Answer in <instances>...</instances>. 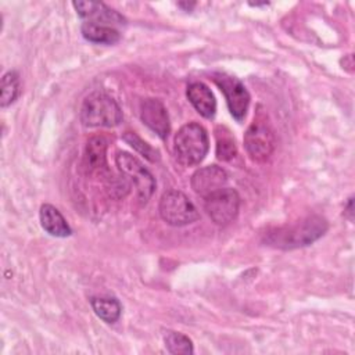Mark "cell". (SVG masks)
I'll return each instance as SVG.
<instances>
[{"instance_id":"1","label":"cell","mask_w":355,"mask_h":355,"mask_svg":"<svg viewBox=\"0 0 355 355\" xmlns=\"http://www.w3.org/2000/svg\"><path fill=\"white\" fill-rule=\"evenodd\" d=\"M329 229V223L319 215L308 216L293 226L270 230L265 234V243L282 250H293L309 245L320 239Z\"/></svg>"},{"instance_id":"2","label":"cell","mask_w":355,"mask_h":355,"mask_svg":"<svg viewBox=\"0 0 355 355\" xmlns=\"http://www.w3.org/2000/svg\"><path fill=\"white\" fill-rule=\"evenodd\" d=\"M209 150L208 133L197 122L183 125L175 135L173 151L176 159L184 166L198 165Z\"/></svg>"},{"instance_id":"3","label":"cell","mask_w":355,"mask_h":355,"mask_svg":"<svg viewBox=\"0 0 355 355\" xmlns=\"http://www.w3.org/2000/svg\"><path fill=\"white\" fill-rule=\"evenodd\" d=\"M80 121L89 128H112L122 121V110L107 93L94 92L83 100L80 107Z\"/></svg>"},{"instance_id":"4","label":"cell","mask_w":355,"mask_h":355,"mask_svg":"<svg viewBox=\"0 0 355 355\" xmlns=\"http://www.w3.org/2000/svg\"><path fill=\"white\" fill-rule=\"evenodd\" d=\"M159 216L171 226H186L196 222L200 215L189 197L178 190H169L162 194L158 204Z\"/></svg>"},{"instance_id":"5","label":"cell","mask_w":355,"mask_h":355,"mask_svg":"<svg viewBox=\"0 0 355 355\" xmlns=\"http://www.w3.org/2000/svg\"><path fill=\"white\" fill-rule=\"evenodd\" d=\"M115 162L122 175L135 184L140 204H146L155 190V180L150 171L144 168L136 157L126 151H118Z\"/></svg>"},{"instance_id":"6","label":"cell","mask_w":355,"mask_h":355,"mask_svg":"<svg viewBox=\"0 0 355 355\" xmlns=\"http://www.w3.org/2000/svg\"><path fill=\"white\" fill-rule=\"evenodd\" d=\"M214 82L225 94L226 104L232 116L237 122H241L250 105V93L245 89L244 83L240 79L225 72L214 73Z\"/></svg>"},{"instance_id":"7","label":"cell","mask_w":355,"mask_h":355,"mask_svg":"<svg viewBox=\"0 0 355 355\" xmlns=\"http://www.w3.org/2000/svg\"><path fill=\"white\" fill-rule=\"evenodd\" d=\"M204 208L214 223L225 226L237 216L240 196L234 189L223 187L205 197Z\"/></svg>"},{"instance_id":"8","label":"cell","mask_w":355,"mask_h":355,"mask_svg":"<svg viewBox=\"0 0 355 355\" xmlns=\"http://www.w3.org/2000/svg\"><path fill=\"white\" fill-rule=\"evenodd\" d=\"M244 147L251 159L262 162L268 159L275 150V135L263 119H254L244 135Z\"/></svg>"},{"instance_id":"9","label":"cell","mask_w":355,"mask_h":355,"mask_svg":"<svg viewBox=\"0 0 355 355\" xmlns=\"http://www.w3.org/2000/svg\"><path fill=\"white\" fill-rule=\"evenodd\" d=\"M72 6L78 15L86 19V22L107 25L112 28L116 25H125V18L118 11L110 8L101 1H72Z\"/></svg>"},{"instance_id":"10","label":"cell","mask_w":355,"mask_h":355,"mask_svg":"<svg viewBox=\"0 0 355 355\" xmlns=\"http://www.w3.org/2000/svg\"><path fill=\"white\" fill-rule=\"evenodd\" d=\"M191 189L201 197H208L209 194L220 190L227 183V173L223 168L218 165H208L197 169L191 176Z\"/></svg>"},{"instance_id":"11","label":"cell","mask_w":355,"mask_h":355,"mask_svg":"<svg viewBox=\"0 0 355 355\" xmlns=\"http://www.w3.org/2000/svg\"><path fill=\"white\" fill-rule=\"evenodd\" d=\"M140 118L158 137L165 139L169 135L171 123L165 105L158 98H146L140 104Z\"/></svg>"},{"instance_id":"12","label":"cell","mask_w":355,"mask_h":355,"mask_svg":"<svg viewBox=\"0 0 355 355\" xmlns=\"http://www.w3.org/2000/svg\"><path fill=\"white\" fill-rule=\"evenodd\" d=\"M187 98L196 111L207 119L214 118L216 112V100L211 89L202 82H193L186 90Z\"/></svg>"},{"instance_id":"13","label":"cell","mask_w":355,"mask_h":355,"mask_svg":"<svg viewBox=\"0 0 355 355\" xmlns=\"http://www.w3.org/2000/svg\"><path fill=\"white\" fill-rule=\"evenodd\" d=\"M85 166L90 173L108 172L107 140L103 136H93L85 148Z\"/></svg>"},{"instance_id":"14","label":"cell","mask_w":355,"mask_h":355,"mask_svg":"<svg viewBox=\"0 0 355 355\" xmlns=\"http://www.w3.org/2000/svg\"><path fill=\"white\" fill-rule=\"evenodd\" d=\"M42 227L54 237H67L71 236L72 229L68 225L62 214L51 204H43L39 211Z\"/></svg>"},{"instance_id":"15","label":"cell","mask_w":355,"mask_h":355,"mask_svg":"<svg viewBox=\"0 0 355 355\" xmlns=\"http://www.w3.org/2000/svg\"><path fill=\"white\" fill-rule=\"evenodd\" d=\"M80 32L87 42L97 44H114L121 39V33L118 29L93 22H83L80 26Z\"/></svg>"},{"instance_id":"16","label":"cell","mask_w":355,"mask_h":355,"mask_svg":"<svg viewBox=\"0 0 355 355\" xmlns=\"http://www.w3.org/2000/svg\"><path fill=\"white\" fill-rule=\"evenodd\" d=\"M90 304L94 313L105 323H115L121 318L122 306L114 297H93Z\"/></svg>"},{"instance_id":"17","label":"cell","mask_w":355,"mask_h":355,"mask_svg":"<svg viewBox=\"0 0 355 355\" xmlns=\"http://www.w3.org/2000/svg\"><path fill=\"white\" fill-rule=\"evenodd\" d=\"M21 92L19 85V75L15 71H8L1 78V96H0V105L1 108L8 107L12 104Z\"/></svg>"},{"instance_id":"18","label":"cell","mask_w":355,"mask_h":355,"mask_svg":"<svg viewBox=\"0 0 355 355\" xmlns=\"http://www.w3.org/2000/svg\"><path fill=\"white\" fill-rule=\"evenodd\" d=\"M164 343H165L166 349L171 354L187 355V354H193L194 352L191 340L186 334H183L180 331H173V330L165 331Z\"/></svg>"},{"instance_id":"19","label":"cell","mask_w":355,"mask_h":355,"mask_svg":"<svg viewBox=\"0 0 355 355\" xmlns=\"http://www.w3.org/2000/svg\"><path fill=\"white\" fill-rule=\"evenodd\" d=\"M220 130L216 129V157L220 161H230L237 154L236 143L226 128H220Z\"/></svg>"},{"instance_id":"20","label":"cell","mask_w":355,"mask_h":355,"mask_svg":"<svg viewBox=\"0 0 355 355\" xmlns=\"http://www.w3.org/2000/svg\"><path fill=\"white\" fill-rule=\"evenodd\" d=\"M122 139L133 148L136 150L140 155L147 158L151 162H155L159 159V154L155 148H153L147 141H144L140 136H137L135 132H125Z\"/></svg>"},{"instance_id":"21","label":"cell","mask_w":355,"mask_h":355,"mask_svg":"<svg viewBox=\"0 0 355 355\" xmlns=\"http://www.w3.org/2000/svg\"><path fill=\"white\" fill-rule=\"evenodd\" d=\"M352 204H354V198L349 197V198H348V202H347V207H345V211H344V215H347V218H348L349 220H352V214H354V211H352Z\"/></svg>"}]
</instances>
